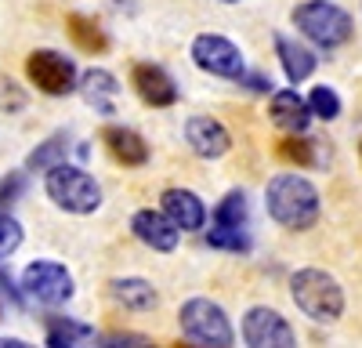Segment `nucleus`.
Wrapping results in <instances>:
<instances>
[{"label":"nucleus","mask_w":362,"mask_h":348,"mask_svg":"<svg viewBox=\"0 0 362 348\" xmlns=\"http://www.w3.org/2000/svg\"><path fill=\"white\" fill-rule=\"evenodd\" d=\"M0 290H4V294L11 298V305H22V298H25V294H22V290H18V286L11 283V276H8L4 269H0Z\"/></svg>","instance_id":"nucleus-29"},{"label":"nucleus","mask_w":362,"mask_h":348,"mask_svg":"<svg viewBox=\"0 0 362 348\" xmlns=\"http://www.w3.org/2000/svg\"><path fill=\"white\" fill-rule=\"evenodd\" d=\"M90 337H95V327L76 323V319H66V315H47V344L51 348L80 344V341H90Z\"/></svg>","instance_id":"nucleus-20"},{"label":"nucleus","mask_w":362,"mask_h":348,"mask_svg":"<svg viewBox=\"0 0 362 348\" xmlns=\"http://www.w3.org/2000/svg\"><path fill=\"white\" fill-rule=\"evenodd\" d=\"M131 232L145 243V247H153V250H160V254H170L174 247H177V225L163 214V211H138L134 218H131Z\"/></svg>","instance_id":"nucleus-12"},{"label":"nucleus","mask_w":362,"mask_h":348,"mask_svg":"<svg viewBox=\"0 0 362 348\" xmlns=\"http://www.w3.org/2000/svg\"><path fill=\"white\" fill-rule=\"evenodd\" d=\"M192 62L203 73L225 76V80H243V73H247L243 51H239L228 37H218V33H199L192 40Z\"/></svg>","instance_id":"nucleus-7"},{"label":"nucleus","mask_w":362,"mask_h":348,"mask_svg":"<svg viewBox=\"0 0 362 348\" xmlns=\"http://www.w3.org/2000/svg\"><path fill=\"white\" fill-rule=\"evenodd\" d=\"M22 294L40 305H66L73 298V276L58 261H33L22 272Z\"/></svg>","instance_id":"nucleus-8"},{"label":"nucleus","mask_w":362,"mask_h":348,"mask_svg":"<svg viewBox=\"0 0 362 348\" xmlns=\"http://www.w3.org/2000/svg\"><path fill=\"white\" fill-rule=\"evenodd\" d=\"M22 192H25V174H22V170H11L8 178L0 182V207H8V203H15Z\"/></svg>","instance_id":"nucleus-28"},{"label":"nucleus","mask_w":362,"mask_h":348,"mask_svg":"<svg viewBox=\"0 0 362 348\" xmlns=\"http://www.w3.org/2000/svg\"><path fill=\"white\" fill-rule=\"evenodd\" d=\"M177 323H181V334L196 344H210V348H228L235 341V330L228 323V315L221 305L206 301V298H192L181 305L177 312Z\"/></svg>","instance_id":"nucleus-5"},{"label":"nucleus","mask_w":362,"mask_h":348,"mask_svg":"<svg viewBox=\"0 0 362 348\" xmlns=\"http://www.w3.org/2000/svg\"><path fill=\"white\" fill-rule=\"evenodd\" d=\"M160 207L181 232H196V228L206 225V207L192 189H167L160 196Z\"/></svg>","instance_id":"nucleus-13"},{"label":"nucleus","mask_w":362,"mask_h":348,"mask_svg":"<svg viewBox=\"0 0 362 348\" xmlns=\"http://www.w3.org/2000/svg\"><path fill=\"white\" fill-rule=\"evenodd\" d=\"M290 298L293 305L315 323H337L344 312V290L341 283L322 269H300L290 276Z\"/></svg>","instance_id":"nucleus-2"},{"label":"nucleus","mask_w":362,"mask_h":348,"mask_svg":"<svg viewBox=\"0 0 362 348\" xmlns=\"http://www.w3.org/2000/svg\"><path fill=\"white\" fill-rule=\"evenodd\" d=\"M25 76L37 83V91L51 95V98H62V95H73L76 91V66L69 62L66 54H58L51 47L44 51H33L25 58Z\"/></svg>","instance_id":"nucleus-6"},{"label":"nucleus","mask_w":362,"mask_h":348,"mask_svg":"<svg viewBox=\"0 0 362 348\" xmlns=\"http://www.w3.org/2000/svg\"><path fill=\"white\" fill-rule=\"evenodd\" d=\"M308 105H312V116H319V120H337L341 116V95L334 87H315L308 95Z\"/></svg>","instance_id":"nucleus-25"},{"label":"nucleus","mask_w":362,"mask_h":348,"mask_svg":"<svg viewBox=\"0 0 362 348\" xmlns=\"http://www.w3.org/2000/svg\"><path fill=\"white\" fill-rule=\"evenodd\" d=\"M276 51H279V62H283V73H286L290 83H300V80H308L315 73V54L305 44L276 33Z\"/></svg>","instance_id":"nucleus-18"},{"label":"nucleus","mask_w":362,"mask_h":348,"mask_svg":"<svg viewBox=\"0 0 362 348\" xmlns=\"http://www.w3.org/2000/svg\"><path fill=\"white\" fill-rule=\"evenodd\" d=\"M268 112H272V124H276L279 131H286V134H305L308 124H312V105L297 91H276Z\"/></svg>","instance_id":"nucleus-14"},{"label":"nucleus","mask_w":362,"mask_h":348,"mask_svg":"<svg viewBox=\"0 0 362 348\" xmlns=\"http://www.w3.org/2000/svg\"><path fill=\"white\" fill-rule=\"evenodd\" d=\"M22 247V225L11 214H0V257H11Z\"/></svg>","instance_id":"nucleus-27"},{"label":"nucleus","mask_w":362,"mask_h":348,"mask_svg":"<svg viewBox=\"0 0 362 348\" xmlns=\"http://www.w3.org/2000/svg\"><path fill=\"white\" fill-rule=\"evenodd\" d=\"M0 348H25L22 337H0Z\"/></svg>","instance_id":"nucleus-32"},{"label":"nucleus","mask_w":362,"mask_h":348,"mask_svg":"<svg viewBox=\"0 0 362 348\" xmlns=\"http://www.w3.org/2000/svg\"><path fill=\"white\" fill-rule=\"evenodd\" d=\"M76 91L83 95L87 105H95L98 112H112V98L119 95V83L109 69H87L76 83Z\"/></svg>","instance_id":"nucleus-17"},{"label":"nucleus","mask_w":362,"mask_h":348,"mask_svg":"<svg viewBox=\"0 0 362 348\" xmlns=\"http://www.w3.org/2000/svg\"><path fill=\"white\" fill-rule=\"evenodd\" d=\"M206 243L218 247V250H235V254H247L250 250V236L239 225H214L206 232Z\"/></svg>","instance_id":"nucleus-24"},{"label":"nucleus","mask_w":362,"mask_h":348,"mask_svg":"<svg viewBox=\"0 0 362 348\" xmlns=\"http://www.w3.org/2000/svg\"><path fill=\"white\" fill-rule=\"evenodd\" d=\"M44 192L54 207H62L69 214H90L102 207V189L90 178L83 167L73 163H54L51 170H44Z\"/></svg>","instance_id":"nucleus-3"},{"label":"nucleus","mask_w":362,"mask_h":348,"mask_svg":"<svg viewBox=\"0 0 362 348\" xmlns=\"http://www.w3.org/2000/svg\"><path fill=\"white\" fill-rule=\"evenodd\" d=\"M247 218H250V203H247V192H239V189H232L218 203V211H214V225H239V228H247Z\"/></svg>","instance_id":"nucleus-22"},{"label":"nucleus","mask_w":362,"mask_h":348,"mask_svg":"<svg viewBox=\"0 0 362 348\" xmlns=\"http://www.w3.org/2000/svg\"><path fill=\"white\" fill-rule=\"evenodd\" d=\"M131 83H134V91L145 105H153V109H167L177 102V83L170 80L167 69L153 66V62H138L131 69Z\"/></svg>","instance_id":"nucleus-11"},{"label":"nucleus","mask_w":362,"mask_h":348,"mask_svg":"<svg viewBox=\"0 0 362 348\" xmlns=\"http://www.w3.org/2000/svg\"><path fill=\"white\" fill-rule=\"evenodd\" d=\"M66 29H69V37L80 51L87 54H105L109 47V37H105V29L95 22V18H87V15H69L66 18Z\"/></svg>","instance_id":"nucleus-19"},{"label":"nucleus","mask_w":362,"mask_h":348,"mask_svg":"<svg viewBox=\"0 0 362 348\" xmlns=\"http://www.w3.org/2000/svg\"><path fill=\"white\" fill-rule=\"evenodd\" d=\"M279 160L293 163V167H312L315 163V141L312 138H300V134H286L279 145H276Z\"/></svg>","instance_id":"nucleus-23"},{"label":"nucleus","mask_w":362,"mask_h":348,"mask_svg":"<svg viewBox=\"0 0 362 348\" xmlns=\"http://www.w3.org/2000/svg\"><path fill=\"white\" fill-rule=\"evenodd\" d=\"M109 294L131 308V312H148V308H156L160 305V294H156V286L148 283V279H138V276H127V279H112L109 283Z\"/></svg>","instance_id":"nucleus-16"},{"label":"nucleus","mask_w":362,"mask_h":348,"mask_svg":"<svg viewBox=\"0 0 362 348\" xmlns=\"http://www.w3.org/2000/svg\"><path fill=\"white\" fill-rule=\"evenodd\" d=\"M264 207L283 228L305 232L319 221V189L300 174H276L264 189Z\"/></svg>","instance_id":"nucleus-1"},{"label":"nucleus","mask_w":362,"mask_h":348,"mask_svg":"<svg viewBox=\"0 0 362 348\" xmlns=\"http://www.w3.org/2000/svg\"><path fill=\"white\" fill-rule=\"evenodd\" d=\"M185 141L189 149L203 160H218L232 149V134L221 120H214V116H189L185 124Z\"/></svg>","instance_id":"nucleus-10"},{"label":"nucleus","mask_w":362,"mask_h":348,"mask_svg":"<svg viewBox=\"0 0 362 348\" xmlns=\"http://www.w3.org/2000/svg\"><path fill=\"white\" fill-rule=\"evenodd\" d=\"M105 344H109V348H112V344H148V337H141V334H109Z\"/></svg>","instance_id":"nucleus-30"},{"label":"nucleus","mask_w":362,"mask_h":348,"mask_svg":"<svg viewBox=\"0 0 362 348\" xmlns=\"http://www.w3.org/2000/svg\"><path fill=\"white\" fill-rule=\"evenodd\" d=\"M293 25L305 33L315 47L334 51L341 44L351 40V15L344 8H337L334 0H305L293 8Z\"/></svg>","instance_id":"nucleus-4"},{"label":"nucleus","mask_w":362,"mask_h":348,"mask_svg":"<svg viewBox=\"0 0 362 348\" xmlns=\"http://www.w3.org/2000/svg\"><path fill=\"white\" fill-rule=\"evenodd\" d=\"M221 4H239V0H221Z\"/></svg>","instance_id":"nucleus-33"},{"label":"nucleus","mask_w":362,"mask_h":348,"mask_svg":"<svg viewBox=\"0 0 362 348\" xmlns=\"http://www.w3.org/2000/svg\"><path fill=\"white\" fill-rule=\"evenodd\" d=\"M29 102V95L22 91V83H15L11 76H0V112H22Z\"/></svg>","instance_id":"nucleus-26"},{"label":"nucleus","mask_w":362,"mask_h":348,"mask_svg":"<svg viewBox=\"0 0 362 348\" xmlns=\"http://www.w3.org/2000/svg\"><path fill=\"white\" fill-rule=\"evenodd\" d=\"M102 141H105V149L112 153L116 163H124V167H141L148 160V145L138 131L131 127H119V124H109L102 131Z\"/></svg>","instance_id":"nucleus-15"},{"label":"nucleus","mask_w":362,"mask_h":348,"mask_svg":"<svg viewBox=\"0 0 362 348\" xmlns=\"http://www.w3.org/2000/svg\"><path fill=\"white\" fill-rule=\"evenodd\" d=\"M247 87H250V91H268L272 80H264L261 73H254V76H247Z\"/></svg>","instance_id":"nucleus-31"},{"label":"nucleus","mask_w":362,"mask_h":348,"mask_svg":"<svg viewBox=\"0 0 362 348\" xmlns=\"http://www.w3.org/2000/svg\"><path fill=\"white\" fill-rule=\"evenodd\" d=\"M69 153V138L66 134H51L47 141H40L33 153L25 156V170H51L54 163H62Z\"/></svg>","instance_id":"nucleus-21"},{"label":"nucleus","mask_w":362,"mask_h":348,"mask_svg":"<svg viewBox=\"0 0 362 348\" xmlns=\"http://www.w3.org/2000/svg\"><path fill=\"white\" fill-rule=\"evenodd\" d=\"M243 341L250 348H293L297 334L276 308L257 305L243 315Z\"/></svg>","instance_id":"nucleus-9"}]
</instances>
